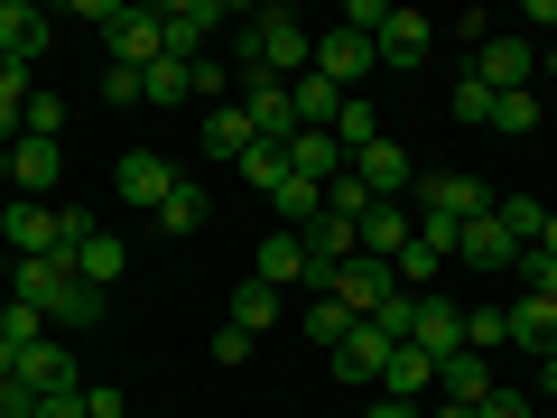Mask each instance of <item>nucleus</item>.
Wrapping results in <instances>:
<instances>
[{"mask_svg":"<svg viewBox=\"0 0 557 418\" xmlns=\"http://www.w3.org/2000/svg\"><path fill=\"white\" fill-rule=\"evenodd\" d=\"M474 84H493V94H530V75H539V47L520 38V28H493V38L474 47V65H465Z\"/></svg>","mask_w":557,"mask_h":418,"instance_id":"1","label":"nucleus"},{"mask_svg":"<svg viewBox=\"0 0 557 418\" xmlns=\"http://www.w3.org/2000/svg\"><path fill=\"white\" fill-rule=\"evenodd\" d=\"M325 298H335V307H354V317H381V307L399 298V270H391V260H372V251H354L335 279H325Z\"/></svg>","mask_w":557,"mask_h":418,"instance_id":"2","label":"nucleus"},{"mask_svg":"<svg viewBox=\"0 0 557 418\" xmlns=\"http://www.w3.org/2000/svg\"><path fill=\"white\" fill-rule=\"evenodd\" d=\"M102 47H112V65L149 75V65L168 57V47H159V10H131V0H112V20H102Z\"/></svg>","mask_w":557,"mask_h":418,"instance_id":"3","label":"nucleus"},{"mask_svg":"<svg viewBox=\"0 0 557 418\" xmlns=\"http://www.w3.org/2000/svg\"><path fill=\"white\" fill-rule=\"evenodd\" d=\"M372 65H381V47H372V38H354V28H325L307 75H325L335 94H362V75H372Z\"/></svg>","mask_w":557,"mask_h":418,"instance_id":"4","label":"nucleus"},{"mask_svg":"<svg viewBox=\"0 0 557 418\" xmlns=\"http://www.w3.org/2000/svg\"><path fill=\"white\" fill-rule=\"evenodd\" d=\"M112 186H121V205H139V214H159V205L177 196V168H168L159 149H121V168H112Z\"/></svg>","mask_w":557,"mask_h":418,"instance_id":"5","label":"nucleus"},{"mask_svg":"<svg viewBox=\"0 0 557 418\" xmlns=\"http://www.w3.org/2000/svg\"><path fill=\"white\" fill-rule=\"evenodd\" d=\"M409 196H418V214H446V223L493 214V186H483V177H418Z\"/></svg>","mask_w":557,"mask_h":418,"instance_id":"6","label":"nucleus"},{"mask_svg":"<svg viewBox=\"0 0 557 418\" xmlns=\"http://www.w3.org/2000/svg\"><path fill=\"white\" fill-rule=\"evenodd\" d=\"M0 242H10V260H57V205L10 196V223H0Z\"/></svg>","mask_w":557,"mask_h":418,"instance_id":"7","label":"nucleus"},{"mask_svg":"<svg viewBox=\"0 0 557 418\" xmlns=\"http://www.w3.org/2000/svg\"><path fill=\"white\" fill-rule=\"evenodd\" d=\"M205 28H223L214 0H168V10H159V47H168L177 65H196V57H205Z\"/></svg>","mask_w":557,"mask_h":418,"instance_id":"8","label":"nucleus"},{"mask_svg":"<svg viewBox=\"0 0 557 418\" xmlns=\"http://www.w3.org/2000/svg\"><path fill=\"white\" fill-rule=\"evenodd\" d=\"M409 344L428 362H446V354H465V307L456 298H437V288H428V298H418V317H409Z\"/></svg>","mask_w":557,"mask_h":418,"instance_id":"9","label":"nucleus"},{"mask_svg":"<svg viewBox=\"0 0 557 418\" xmlns=\"http://www.w3.org/2000/svg\"><path fill=\"white\" fill-rule=\"evenodd\" d=\"M391 354H399V335H391V325H372V317H362L354 335L335 344V372H344V381H372V391H381V372H391Z\"/></svg>","mask_w":557,"mask_h":418,"instance_id":"10","label":"nucleus"},{"mask_svg":"<svg viewBox=\"0 0 557 418\" xmlns=\"http://www.w3.org/2000/svg\"><path fill=\"white\" fill-rule=\"evenodd\" d=\"M354 177L372 186V205H399V196L418 186V168H409V149H399V139H372V149L354 159Z\"/></svg>","mask_w":557,"mask_h":418,"instance_id":"11","label":"nucleus"},{"mask_svg":"<svg viewBox=\"0 0 557 418\" xmlns=\"http://www.w3.org/2000/svg\"><path fill=\"white\" fill-rule=\"evenodd\" d=\"M20 381H28V391H38V399H65V391H84L75 354H65L57 335H38V344H28V354H20Z\"/></svg>","mask_w":557,"mask_h":418,"instance_id":"12","label":"nucleus"},{"mask_svg":"<svg viewBox=\"0 0 557 418\" xmlns=\"http://www.w3.org/2000/svg\"><path fill=\"white\" fill-rule=\"evenodd\" d=\"M251 279H260V288H307V233L278 223V233L251 251Z\"/></svg>","mask_w":557,"mask_h":418,"instance_id":"13","label":"nucleus"},{"mask_svg":"<svg viewBox=\"0 0 557 418\" xmlns=\"http://www.w3.org/2000/svg\"><path fill=\"white\" fill-rule=\"evenodd\" d=\"M57 177H65V168H57V139H10V196H57Z\"/></svg>","mask_w":557,"mask_h":418,"instance_id":"14","label":"nucleus"},{"mask_svg":"<svg viewBox=\"0 0 557 418\" xmlns=\"http://www.w3.org/2000/svg\"><path fill=\"white\" fill-rule=\"evenodd\" d=\"M47 38H57V20H47V10H28V0H0V57L38 65V57H47Z\"/></svg>","mask_w":557,"mask_h":418,"instance_id":"15","label":"nucleus"},{"mask_svg":"<svg viewBox=\"0 0 557 418\" xmlns=\"http://www.w3.org/2000/svg\"><path fill=\"white\" fill-rule=\"evenodd\" d=\"M242 112H251L260 149H288V139H298V102H288V84H251V94H242Z\"/></svg>","mask_w":557,"mask_h":418,"instance_id":"16","label":"nucleus"},{"mask_svg":"<svg viewBox=\"0 0 557 418\" xmlns=\"http://www.w3.org/2000/svg\"><path fill=\"white\" fill-rule=\"evenodd\" d=\"M65 279H75V260H10V298H28L38 317H57Z\"/></svg>","mask_w":557,"mask_h":418,"instance_id":"17","label":"nucleus"},{"mask_svg":"<svg viewBox=\"0 0 557 418\" xmlns=\"http://www.w3.org/2000/svg\"><path fill=\"white\" fill-rule=\"evenodd\" d=\"M502 325H511L520 354H539V362L557 354V298H511V307H502Z\"/></svg>","mask_w":557,"mask_h":418,"instance_id":"18","label":"nucleus"},{"mask_svg":"<svg viewBox=\"0 0 557 418\" xmlns=\"http://www.w3.org/2000/svg\"><path fill=\"white\" fill-rule=\"evenodd\" d=\"M381 65H428V47H437V28H428V10H391V28H381Z\"/></svg>","mask_w":557,"mask_h":418,"instance_id":"19","label":"nucleus"},{"mask_svg":"<svg viewBox=\"0 0 557 418\" xmlns=\"http://www.w3.org/2000/svg\"><path fill=\"white\" fill-rule=\"evenodd\" d=\"M456 260H474V270H511V260H520V242L502 233V214H474V223L456 233Z\"/></svg>","mask_w":557,"mask_h":418,"instance_id":"20","label":"nucleus"},{"mask_svg":"<svg viewBox=\"0 0 557 418\" xmlns=\"http://www.w3.org/2000/svg\"><path fill=\"white\" fill-rule=\"evenodd\" d=\"M288 168H298L307 186H335V177H344L354 159L335 149V131H298V139H288Z\"/></svg>","mask_w":557,"mask_h":418,"instance_id":"21","label":"nucleus"},{"mask_svg":"<svg viewBox=\"0 0 557 418\" xmlns=\"http://www.w3.org/2000/svg\"><path fill=\"white\" fill-rule=\"evenodd\" d=\"M205 149H214V159H251L260 149V131H251V112H242V102H223V112H205Z\"/></svg>","mask_w":557,"mask_h":418,"instance_id":"22","label":"nucleus"},{"mask_svg":"<svg viewBox=\"0 0 557 418\" xmlns=\"http://www.w3.org/2000/svg\"><path fill=\"white\" fill-rule=\"evenodd\" d=\"M428 391H437V362L418 354V344H399V354H391V372H381V399H409V409H418Z\"/></svg>","mask_w":557,"mask_h":418,"instance_id":"23","label":"nucleus"},{"mask_svg":"<svg viewBox=\"0 0 557 418\" xmlns=\"http://www.w3.org/2000/svg\"><path fill=\"white\" fill-rule=\"evenodd\" d=\"M409 205H372V214H362L354 223V242H362V251H372V260H399V242H409Z\"/></svg>","mask_w":557,"mask_h":418,"instance_id":"24","label":"nucleus"},{"mask_svg":"<svg viewBox=\"0 0 557 418\" xmlns=\"http://www.w3.org/2000/svg\"><path fill=\"white\" fill-rule=\"evenodd\" d=\"M493 214H502V233H511L520 251H539V233H548V205H539L530 186H511V196H493Z\"/></svg>","mask_w":557,"mask_h":418,"instance_id":"25","label":"nucleus"},{"mask_svg":"<svg viewBox=\"0 0 557 418\" xmlns=\"http://www.w3.org/2000/svg\"><path fill=\"white\" fill-rule=\"evenodd\" d=\"M121 270H131V242H121V233H94V242L75 251V279H84V288H112Z\"/></svg>","mask_w":557,"mask_h":418,"instance_id":"26","label":"nucleus"},{"mask_svg":"<svg viewBox=\"0 0 557 418\" xmlns=\"http://www.w3.org/2000/svg\"><path fill=\"white\" fill-rule=\"evenodd\" d=\"M223 325H242V335H270V325H278V288L242 279V288H233V317H223Z\"/></svg>","mask_w":557,"mask_h":418,"instance_id":"27","label":"nucleus"},{"mask_svg":"<svg viewBox=\"0 0 557 418\" xmlns=\"http://www.w3.org/2000/svg\"><path fill=\"white\" fill-rule=\"evenodd\" d=\"M372 139H381V112H372L362 94H344V112H335V149H344V159H362Z\"/></svg>","mask_w":557,"mask_h":418,"instance_id":"28","label":"nucleus"},{"mask_svg":"<svg viewBox=\"0 0 557 418\" xmlns=\"http://www.w3.org/2000/svg\"><path fill=\"white\" fill-rule=\"evenodd\" d=\"M437 391L446 399H483V391H493V362H483V354H446L437 362Z\"/></svg>","mask_w":557,"mask_h":418,"instance_id":"29","label":"nucleus"},{"mask_svg":"<svg viewBox=\"0 0 557 418\" xmlns=\"http://www.w3.org/2000/svg\"><path fill=\"white\" fill-rule=\"evenodd\" d=\"M139 102H196V65L159 57V65H149V75H139Z\"/></svg>","mask_w":557,"mask_h":418,"instance_id":"30","label":"nucleus"},{"mask_svg":"<svg viewBox=\"0 0 557 418\" xmlns=\"http://www.w3.org/2000/svg\"><path fill=\"white\" fill-rule=\"evenodd\" d=\"M205 214H214V205H205V177H177V196L159 205V223H168V233H205Z\"/></svg>","mask_w":557,"mask_h":418,"instance_id":"31","label":"nucleus"},{"mask_svg":"<svg viewBox=\"0 0 557 418\" xmlns=\"http://www.w3.org/2000/svg\"><path fill=\"white\" fill-rule=\"evenodd\" d=\"M502 344H511V325H502V307H465V354H483V362H493Z\"/></svg>","mask_w":557,"mask_h":418,"instance_id":"32","label":"nucleus"},{"mask_svg":"<svg viewBox=\"0 0 557 418\" xmlns=\"http://www.w3.org/2000/svg\"><path fill=\"white\" fill-rule=\"evenodd\" d=\"M38 335H47V317H38V307H28V298H0V344H10V354H28Z\"/></svg>","mask_w":557,"mask_h":418,"instance_id":"33","label":"nucleus"},{"mask_svg":"<svg viewBox=\"0 0 557 418\" xmlns=\"http://www.w3.org/2000/svg\"><path fill=\"white\" fill-rule=\"evenodd\" d=\"M354 325H362V317H354V307H335V298H317V307H307V335H317L325 354H335V344L354 335Z\"/></svg>","mask_w":557,"mask_h":418,"instance_id":"34","label":"nucleus"},{"mask_svg":"<svg viewBox=\"0 0 557 418\" xmlns=\"http://www.w3.org/2000/svg\"><path fill=\"white\" fill-rule=\"evenodd\" d=\"M511 279H520V298H557V251H520Z\"/></svg>","mask_w":557,"mask_h":418,"instance_id":"35","label":"nucleus"},{"mask_svg":"<svg viewBox=\"0 0 557 418\" xmlns=\"http://www.w3.org/2000/svg\"><path fill=\"white\" fill-rule=\"evenodd\" d=\"M47 325H102V288H84V279H65V298Z\"/></svg>","mask_w":557,"mask_h":418,"instance_id":"36","label":"nucleus"},{"mask_svg":"<svg viewBox=\"0 0 557 418\" xmlns=\"http://www.w3.org/2000/svg\"><path fill=\"white\" fill-rule=\"evenodd\" d=\"M325 214H344V223H362V214H372V186H362L354 168H344V177L325 186Z\"/></svg>","mask_w":557,"mask_h":418,"instance_id":"37","label":"nucleus"},{"mask_svg":"<svg viewBox=\"0 0 557 418\" xmlns=\"http://www.w3.org/2000/svg\"><path fill=\"white\" fill-rule=\"evenodd\" d=\"M493 102H502L493 84H474V75H465L456 94H446V112H456V121H483V131H493Z\"/></svg>","mask_w":557,"mask_h":418,"instance_id":"38","label":"nucleus"},{"mask_svg":"<svg viewBox=\"0 0 557 418\" xmlns=\"http://www.w3.org/2000/svg\"><path fill=\"white\" fill-rule=\"evenodd\" d=\"M94 233H102V223L84 214V205H57V260H75V251H84Z\"/></svg>","mask_w":557,"mask_h":418,"instance_id":"39","label":"nucleus"},{"mask_svg":"<svg viewBox=\"0 0 557 418\" xmlns=\"http://www.w3.org/2000/svg\"><path fill=\"white\" fill-rule=\"evenodd\" d=\"M57 121H65L57 94H28V102H20V139H57Z\"/></svg>","mask_w":557,"mask_h":418,"instance_id":"40","label":"nucleus"},{"mask_svg":"<svg viewBox=\"0 0 557 418\" xmlns=\"http://www.w3.org/2000/svg\"><path fill=\"white\" fill-rule=\"evenodd\" d=\"M493 131H502V139L539 131V102H530V94H502V102H493Z\"/></svg>","mask_w":557,"mask_h":418,"instance_id":"41","label":"nucleus"},{"mask_svg":"<svg viewBox=\"0 0 557 418\" xmlns=\"http://www.w3.org/2000/svg\"><path fill=\"white\" fill-rule=\"evenodd\" d=\"M474 418H539V399H530V391H502V381H493V391L474 399Z\"/></svg>","mask_w":557,"mask_h":418,"instance_id":"42","label":"nucleus"},{"mask_svg":"<svg viewBox=\"0 0 557 418\" xmlns=\"http://www.w3.org/2000/svg\"><path fill=\"white\" fill-rule=\"evenodd\" d=\"M28 75H38V65H20V57H0V112H20V102L38 94V84H28Z\"/></svg>","mask_w":557,"mask_h":418,"instance_id":"43","label":"nucleus"},{"mask_svg":"<svg viewBox=\"0 0 557 418\" xmlns=\"http://www.w3.org/2000/svg\"><path fill=\"white\" fill-rule=\"evenodd\" d=\"M242 177H251V186H260V196H270V186H278V177H288V149H251V159H242Z\"/></svg>","mask_w":557,"mask_h":418,"instance_id":"44","label":"nucleus"},{"mask_svg":"<svg viewBox=\"0 0 557 418\" xmlns=\"http://www.w3.org/2000/svg\"><path fill=\"white\" fill-rule=\"evenodd\" d=\"M223 94H233V75H223L214 57H196V102H205V112H223Z\"/></svg>","mask_w":557,"mask_h":418,"instance_id":"45","label":"nucleus"},{"mask_svg":"<svg viewBox=\"0 0 557 418\" xmlns=\"http://www.w3.org/2000/svg\"><path fill=\"white\" fill-rule=\"evenodd\" d=\"M251 344H260V335H242V325H214V362H223V372H242V362H251Z\"/></svg>","mask_w":557,"mask_h":418,"instance_id":"46","label":"nucleus"},{"mask_svg":"<svg viewBox=\"0 0 557 418\" xmlns=\"http://www.w3.org/2000/svg\"><path fill=\"white\" fill-rule=\"evenodd\" d=\"M0 418H38V391L20 372H0Z\"/></svg>","mask_w":557,"mask_h":418,"instance_id":"47","label":"nucleus"},{"mask_svg":"<svg viewBox=\"0 0 557 418\" xmlns=\"http://www.w3.org/2000/svg\"><path fill=\"white\" fill-rule=\"evenodd\" d=\"M84 399H94V418H131V409H121V391H94V381H84Z\"/></svg>","mask_w":557,"mask_h":418,"instance_id":"48","label":"nucleus"},{"mask_svg":"<svg viewBox=\"0 0 557 418\" xmlns=\"http://www.w3.org/2000/svg\"><path fill=\"white\" fill-rule=\"evenodd\" d=\"M362 418H418V409H409V399H372V409H362Z\"/></svg>","mask_w":557,"mask_h":418,"instance_id":"49","label":"nucleus"},{"mask_svg":"<svg viewBox=\"0 0 557 418\" xmlns=\"http://www.w3.org/2000/svg\"><path fill=\"white\" fill-rule=\"evenodd\" d=\"M539 399H557V354H548V362H539Z\"/></svg>","mask_w":557,"mask_h":418,"instance_id":"50","label":"nucleus"},{"mask_svg":"<svg viewBox=\"0 0 557 418\" xmlns=\"http://www.w3.org/2000/svg\"><path fill=\"white\" fill-rule=\"evenodd\" d=\"M437 418H474V399H446V409H437Z\"/></svg>","mask_w":557,"mask_h":418,"instance_id":"51","label":"nucleus"},{"mask_svg":"<svg viewBox=\"0 0 557 418\" xmlns=\"http://www.w3.org/2000/svg\"><path fill=\"white\" fill-rule=\"evenodd\" d=\"M539 251H557V205H548V233H539Z\"/></svg>","mask_w":557,"mask_h":418,"instance_id":"52","label":"nucleus"},{"mask_svg":"<svg viewBox=\"0 0 557 418\" xmlns=\"http://www.w3.org/2000/svg\"><path fill=\"white\" fill-rule=\"evenodd\" d=\"M0 298H10V242H0Z\"/></svg>","mask_w":557,"mask_h":418,"instance_id":"53","label":"nucleus"}]
</instances>
